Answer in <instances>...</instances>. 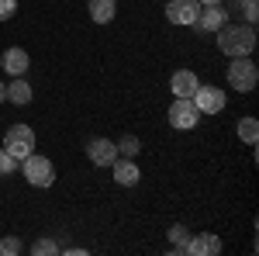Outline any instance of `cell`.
Here are the masks:
<instances>
[{"label": "cell", "mask_w": 259, "mask_h": 256, "mask_svg": "<svg viewBox=\"0 0 259 256\" xmlns=\"http://www.w3.org/2000/svg\"><path fill=\"white\" fill-rule=\"evenodd\" d=\"M218 49L225 56H252V49H256V28L252 24H221L218 31Z\"/></svg>", "instance_id": "cell-1"}, {"label": "cell", "mask_w": 259, "mask_h": 256, "mask_svg": "<svg viewBox=\"0 0 259 256\" xmlns=\"http://www.w3.org/2000/svg\"><path fill=\"white\" fill-rule=\"evenodd\" d=\"M256 83H259V66L252 62V56H235L228 66V87L239 94H249V90H256Z\"/></svg>", "instance_id": "cell-2"}, {"label": "cell", "mask_w": 259, "mask_h": 256, "mask_svg": "<svg viewBox=\"0 0 259 256\" xmlns=\"http://www.w3.org/2000/svg\"><path fill=\"white\" fill-rule=\"evenodd\" d=\"M21 173H24V180H28L31 187H52V184H56V166H52V159L38 156V153L21 159Z\"/></svg>", "instance_id": "cell-3"}, {"label": "cell", "mask_w": 259, "mask_h": 256, "mask_svg": "<svg viewBox=\"0 0 259 256\" xmlns=\"http://www.w3.org/2000/svg\"><path fill=\"white\" fill-rule=\"evenodd\" d=\"M4 149L21 163L24 156H31V149H35V132L28 125H11L7 135H4Z\"/></svg>", "instance_id": "cell-4"}, {"label": "cell", "mask_w": 259, "mask_h": 256, "mask_svg": "<svg viewBox=\"0 0 259 256\" xmlns=\"http://www.w3.org/2000/svg\"><path fill=\"white\" fill-rule=\"evenodd\" d=\"M197 121H200V111L190 97H177L169 104V125H173V128L190 132V128H197Z\"/></svg>", "instance_id": "cell-5"}, {"label": "cell", "mask_w": 259, "mask_h": 256, "mask_svg": "<svg viewBox=\"0 0 259 256\" xmlns=\"http://www.w3.org/2000/svg\"><path fill=\"white\" fill-rule=\"evenodd\" d=\"M221 24H228V11H225V4H200V14H197V21H194L190 28L200 31V35H214Z\"/></svg>", "instance_id": "cell-6"}, {"label": "cell", "mask_w": 259, "mask_h": 256, "mask_svg": "<svg viewBox=\"0 0 259 256\" xmlns=\"http://www.w3.org/2000/svg\"><path fill=\"white\" fill-rule=\"evenodd\" d=\"M190 100L197 104L200 115H218V111H225V100H228V97H225V90H221V87H211V83L204 87V83H200Z\"/></svg>", "instance_id": "cell-7"}, {"label": "cell", "mask_w": 259, "mask_h": 256, "mask_svg": "<svg viewBox=\"0 0 259 256\" xmlns=\"http://www.w3.org/2000/svg\"><path fill=\"white\" fill-rule=\"evenodd\" d=\"M200 14V0H169L166 4V21L169 24H183V28H190Z\"/></svg>", "instance_id": "cell-8"}, {"label": "cell", "mask_w": 259, "mask_h": 256, "mask_svg": "<svg viewBox=\"0 0 259 256\" xmlns=\"http://www.w3.org/2000/svg\"><path fill=\"white\" fill-rule=\"evenodd\" d=\"M87 156L94 166H111L114 159H118V145L111 142V138H90L87 142Z\"/></svg>", "instance_id": "cell-9"}, {"label": "cell", "mask_w": 259, "mask_h": 256, "mask_svg": "<svg viewBox=\"0 0 259 256\" xmlns=\"http://www.w3.org/2000/svg\"><path fill=\"white\" fill-rule=\"evenodd\" d=\"M190 256H218L221 253V239L214 232H200V236H190V246H187Z\"/></svg>", "instance_id": "cell-10"}, {"label": "cell", "mask_w": 259, "mask_h": 256, "mask_svg": "<svg viewBox=\"0 0 259 256\" xmlns=\"http://www.w3.org/2000/svg\"><path fill=\"white\" fill-rule=\"evenodd\" d=\"M111 170H114V180H118L121 187H135V184L142 180L139 166H135V159H124V156H118L114 163H111Z\"/></svg>", "instance_id": "cell-11"}, {"label": "cell", "mask_w": 259, "mask_h": 256, "mask_svg": "<svg viewBox=\"0 0 259 256\" xmlns=\"http://www.w3.org/2000/svg\"><path fill=\"white\" fill-rule=\"evenodd\" d=\"M200 87L197 73H190V69H177L173 80H169V90L177 94V97H194V90Z\"/></svg>", "instance_id": "cell-12"}, {"label": "cell", "mask_w": 259, "mask_h": 256, "mask_svg": "<svg viewBox=\"0 0 259 256\" xmlns=\"http://www.w3.org/2000/svg\"><path fill=\"white\" fill-rule=\"evenodd\" d=\"M0 66H4L11 77H24V73H28V66H31V59H28V52H24V49H7V52H4V59H0Z\"/></svg>", "instance_id": "cell-13"}, {"label": "cell", "mask_w": 259, "mask_h": 256, "mask_svg": "<svg viewBox=\"0 0 259 256\" xmlns=\"http://www.w3.org/2000/svg\"><path fill=\"white\" fill-rule=\"evenodd\" d=\"M87 11H90V18L97 21V24H107V21H114L118 4H114V0H90V4H87Z\"/></svg>", "instance_id": "cell-14"}, {"label": "cell", "mask_w": 259, "mask_h": 256, "mask_svg": "<svg viewBox=\"0 0 259 256\" xmlns=\"http://www.w3.org/2000/svg\"><path fill=\"white\" fill-rule=\"evenodd\" d=\"M7 100L11 104H31V87H28V80L24 77H14V83H7Z\"/></svg>", "instance_id": "cell-15"}, {"label": "cell", "mask_w": 259, "mask_h": 256, "mask_svg": "<svg viewBox=\"0 0 259 256\" xmlns=\"http://www.w3.org/2000/svg\"><path fill=\"white\" fill-rule=\"evenodd\" d=\"M114 145H118V156H124V159H135V156L142 153V142H139V135H124V138H118Z\"/></svg>", "instance_id": "cell-16"}, {"label": "cell", "mask_w": 259, "mask_h": 256, "mask_svg": "<svg viewBox=\"0 0 259 256\" xmlns=\"http://www.w3.org/2000/svg\"><path fill=\"white\" fill-rule=\"evenodd\" d=\"M239 138L245 142V145H256V138H259V121H256V118H242V121H239Z\"/></svg>", "instance_id": "cell-17"}, {"label": "cell", "mask_w": 259, "mask_h": 256, "mask_svg": "<svg viewBox=\"0 0 259 256\" xmlns=\"http://www.w3.org/2000/svg\"><path fill=\"white\" fill-rule=\"evenodd\" d=\"M169 239H173V249H169V253H187V246H190V232H187L183 225H173V229H169Z\"/></svg>", "instance_id": "cell-18"}, {"label": "cell", "mask_w": 259, "mask_h": 256, "mask_svg": "<svg viewBox=\"0 0 259 256\" xmlns=\"http://www.w3.org/2000/svg\"><path fill=\"white\" fill-rule=\"evenodd\" d=\"M242 7V14H245V24H256V18H259V4L256 0H235Z\"/></svg>", "instance_id": "cell-19"}, {"label": "cell", "mask_w": 259, "mask_h": 256, "mask_svg": "<svg viewBox=\"0 0 259 256\" xmlns=\"http://www.w3.org/2000/svg\"><path fill=\"white\" fill-rule=\"evenodd\" d=\"M31 253H35V256H52V253H62V249L52 242V239H38V242L31 246Z\"/></svg>", "instance_id": "cell-20"}, {"label": "cell", "mask_w": 259, "mask_h": 256, "mask_svg": "<svg viewBox=\"0 0 259 256\" xmlns=\"http://www.w3.org/2000/svg\"><path fill=\"white\" fill-rule=\"evenodd\" d=\"M14 170H18V159L11 156L7 149H0V177H11Z\"/></svg>", "instance_id": "cell-21"}, {"label": "cell", "mask_w": 259, "mask_h": 256, "mask_svg": "<svg viewBox=\"0 0 259 256\" xmlns=\"http://www.w3.org/2000/svg\"><path fill=\"white\" fill-rule=\"evenodd\" d=\"M0 253H7V256L21 253V239H18V236H7V239H0Z\"/></svg>", "instance_id": "cell-22"}, {"label": "cell", "mask_w": 259, "mask_h": 256, "mask_svg": "<svg viewBox=\"0 0 259 256\" xmlns=\"http://www.w3.org/2000/svg\"><path fill=\"white\" fill-rule=\"evenodd\" d=\"M18 14V0H0V21H11Z\"/></svg>", "instance_id": "cell-23"}, {"label": "cell", "mask_w": 259, "mask_h": 256, "mask_svg": "<svg viewBox=\"0 0 259 256\" xmlns=\"http://www.w3.org/2000/svg\"><path fill=\"white\" fill-rule=\"evenodd\" d=\"M4 100H7V87L0 83V104H4Z\"/></svg>", "instance_id": "cell-24"}, {"label": "cell", "mask_w": 259, "mask_h": 256, "mask_svg": "<svg viewBox=\"0 0 259 256\" xmlns=\"http://www.w3.org/2000/svg\"><path fill=\"white\" fill-rule=\"evenodd\" d=\"M200 4H225V0H200Z\"/></svg>", "instance_id": "cell-25"}]
</instances>
